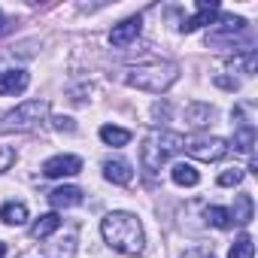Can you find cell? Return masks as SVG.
<instances>
[{
  "instance_id": "1",
  "label": "cell",
  "mask_w": 258,
  "mask_h": 258,
  "mask_svg": "<svg viewBox=\"0 0 258 258\" xmlns=\"http://www.w3.org/2000/svg\"><path fill=\"white\" fill-rule=\"evenodd\" d=\"M100 234L121 255H140L143 243H146L143 240V225L134 213H106L100 219Z\"/></svg>"
},
{
  "instance_id": "2",
  "label": "cell",
  "mask_w": 258,
  "mask_h": 258,
  "mask_svg": "<svg viewBox=\"0 0 258 258\" xmlns=\"http://www.w3.org/2000/svg\"><path fill=\"white\" fill-rule=\"evenodd\" d=\"M185 146V137L182 134H173V131H152L143 146H140V164L146 173H158L170 155H176L179 149Z\"/></svg>"
},
{
  "instance_id": "3",
  "label": "cell",
  "mask_w": 258,
  "mask_h": 258,
  "mask_svg": "<svg viewBox=\"0 0 258 258\" xmlns=\"http://www.w3.org/2000/svg\"><path fill=\"white\" fill-rule=\"evenodd\" d=\"M179 76V67L176 64H146V67H131V70H124L121 79L127 85H134V88H143V91H152V94H161L167 91Z\"/></svg>"
},
{
  "instance_id": "4",
  "label": "cell",
  "mask_w": 258,
  "mask_h": 258,
  "mask_svg": "<svg viewBox=\"0 0 258 258\" xmlns=\"http://www.w3.org/2000/svg\"><path fill=\"white\" fill-rule=\"evenodd\" d=\"M46 112H49L46 100H25L0 118V127L4 131H28V127H37L46 118Z\"/></svg>"
},
{
  "instance_id": "5",
  "label": "cell",
  "mask_w": 258,
  "mask_h": 258,
  "mask_svg": "<svg viewBox=\"0 0 258 258\" xmlns=\"http://www.w3.org/2000/svg\"><path fill=\"white\" fill-rule=\"evenodd\" d=\"M246 31V19L240 16H222L216 22V28L207 34V46H234L237 34Z\"/></svg>"
},
{
  "instance_id": "6",
  "label": "cell",
  "mask_w": 258,
  "mask_h": 258,
  "mask_svg": "<svg viewBox=\"0 0 258 258\" xmlns=\"http://www.w3.org/2000/svg\"><path fill=\"white\" fill-rule=\"evenodd\" d=\"M182 149L198 161H219L228 152V143L222 137H191V140H185Z\"/></svg>"
},
{
  "instance_id": "7",
  "label": "cell",
  "mask_w": 258,
  "mask_h": 258,
  "mask_svg": "<svg viewBox=\"0 0 258 258\" xmlns=\"http://www.w3.org/2000/svg\"><path fill=\"white\" fill-rule=\"evenodd\" d=\"M82 170V158L79 155H55L43 164V173L49 179H64V176H76Z\"/></svg>"
},
{
  "instance_id": "8",
  "label": "cell",
  "mask_w": 258,
  "mask_h": 258,
  "mask_svg": "<svg viewBox=\"0 0 258 258\" xmlns=\"http://www.w3.org/2000/svg\"><path fill=\"white\" fill-rule=\"evenodd\" d=\"M140 28H143V19H140V16H131V19H124V22L112 25V31H109V43H112L115 49H124V46H131V43L140 37Z\"/></svg>"
},
{
  "instance_id": "9",
  "label": "cell",
  "mask_w": 258,
  "mask_h": 258,
  "mask_svg": "<svg viewBox=\"0 0 258 258\" xmlns=\"http://www.w3.org/2000/svg\"><path fill=\"white\" fill-rule=\"evenodd\" d=\"M216 16H219V4H216V0H198V13H195L191 19H185V22L179 25V31H182V34H191V31L210 25Z\"/></svg>"
},
{
  "instance_id": "10",
  "label": "cell",
  "mask_w": 258,
  "mask_h": 258,
  "mask_svg": "<svg viewBox=\"0 0 258 258\" xmlns=\"http://www.w3.org/2000/svg\"><path fill=\"white\" fill-rule=\"evenodd\" d=\"M103 176L109 182H115V185H127L134 179V170H131V164H127L124 158H106L103 161Z\"/></svg>"
},
{
  "instance_id": "11",
  "label": "cell",
  "mask_w": 258,
  "mask_h": 258,
  "mask_svg": "<svg viewBox=\"0 0 258 258\" xmlns=\"http://www.w3.org/2000/svg\"><path fill=\"white\" fill-rule=\"evenodd\" d=\"M31 85V76L25 70H7L0 73V94H22Z\"/></svg>"
},
{
  "instance_id": "12",
  "label": "cell",
  "mask_w": 258,
  "mask_h": 258,
  "mask_svg": "<svg viewBox=\"0 0 258 258\" xmlns=\"http://www.w3.org/2000/svg\"><path fill=\"white\" fill-rule=\"evenodd\" d=\"M79 201H82V188H76V185H61V188L49 191V204H52L55 210H64V207H76Z\"/></svg>"
},
{
  "instance_id": "13",
  "label": "cell",
  "mask_w": 258,
  "mask_h": 258,
  "mask_svg": "<svg viewBox=\"0 0 258 258\" xmlns=\"http://www.w3.org/2000/svg\"><path fill=\"white\" fill-rule=\"evenodd\" d=\"M0 222H4V225H25L28 222V204L7 201L4 207H0Z\"/></svg>"
},
{
  "instance_id": "14",
  "label": "cell",
  "mask_w": 258,
  "mask_h": 258,
  "mask_svg": "<svg viewBox=\"0 0 258 258\" xmlns=\"http://www.w3.org/2000/svg\"><path fill=\"white\" fill-rule=\"evenodd\" d=\"M58 228H61V216H58V213H46V216H40V219L31 225V237L46 240V237H52Z\"/></svg>"
},
{
  "instance_id": "15",
  "label": "cell",
  "mask_w": 258,
  "mask_h": 258,
  "mask_svg": "<svg viewBox=\"0 0 258 258\" xmlns=\"http://www.w3.org/2000/svg\"><path fill=\"white\" fill-rule=\"evenodd\" d=\"M170 179H173L176 185H182V188H191V185H198V182H201V173H198L191 164L179 161V164H173V167H170Z\"/></svg>"
},
{
  "instance_id": "16",
  "label": "cell",
  "mask_w": 258,
  "mask_h": 258,
  "mask_svg": "<svg viewBox=\"0 0 258 258\" xmlns=\"http://www.w3.org/2000/svg\"><path fill=\"white\" fill-rule=\"evenodd\" d=\"M100 140L106 143V146H127L131 143V131H127V127H115V124H103L100 127Z\"/></svg>"
},
{
  "instance_id": "17",
  "label": "cell",
  "mask_w": 258,
  "mask_h": 258,
  "mask_svg": "<svg viewBox=\"0 0 258 258\" xmlns=\"http://www.w3.org/2000/svg\"><path fill=\"white\" fill-rule=\"evenodd\" d=\"M252 213H255L252 198H249V195H237L234 210H231V222H237V225H249V222H252Z\"/></svg>"
},
{
  "instance_id": "18",
  "label": "cell",
  "mask_w": 258,
  "mask_h": 258,
  "mask_svg": "<svg viewBox=\"0 0 258 258\" xmlns=\"http://www.w3.org/2000/svg\"><path fill=\"white\" fill-rule=\"evenodd\" d=\"M252 146H255V127H252V124H243L240 131L234 134V152L252 155Z\"/></svg>"
},
{
  "instance_id": "19",
  "label": "cell",
  "mask_w": 258,
  "mask_h": 258,
  "mask_svg": "<svg viewBox=\"0 0 258 258\" xmlns=\"http://www.w3.org/2000/svg\"><path fill=\"white\" fill-rule=\"evenodd\" d=\"M185 115H188V124L204 127V124H210V118H213V106H210V103H191V106L185 109Z\"/></svg>"
},
{
  "instance_id": "20",
  "label": "cell",
  "mask_w": 258,
  "mask_h": 258,
  "mask_svg": "<svg viewBox=\"0 0 258 258\" xmlns=\"http://www.w3.org/2000/svg\"><path fill=\"white\" fill-rule=\"evenodd\" d=\"M204 216H207V222H210L213 228H222V231L234 225V222H231V210H225V207H207Z\"/></svg>"
},
{
  "instance_id": "21",
  "label": "cell",
  "mask_w": 258,
  "mask_h": 258,
  "mask_svg": "<svg viewBox=\"0 0 258 258\" xmlns=\"http://www.w3.org/2000/svg\"><path fill=\"white\" fill-rule=\"evenodd\" d=\"M252 255H255V243H252V237H249V234L237 237V240H234V246L228 249V258H252Z\"/></svg>"
},
{
  "instance_id": "22",
  "label": "cell",
  "mask_w": 258,
  "mask_h": 258,
  "mask_svg": "<svg viewBox=\"0 0 258 258\" xmlns=\"http://www.w3.org/2000/svg\"><path fill=\"white\" fill-rule=\"evenodd\" d=\"M240 182H243V170L240 167H231V170L219 173V185L222 188H231V185H240Z\"/></svg>"
},
{
  "instance_id": "23",
  "label": "cell",
  "mask_w": 258,
  "mask_h": 258,
  "mask_svg": "<svg viewBox=\"0 0 258 258\" xmlns=\"http://www.w3.org/2000/svg\"><path fill=\"white\" fill-rule=\"evenodd\" d=\"M52 124L58 127V131H67V134H70V131H76V124H73V118H70V115H52Z\"/></svg>"
},
{
  "instance_id": "24",
  "label": "cell",
  "mask_w": 258,
  "mask_h": 258,
  "mask_svg": "<svg viewBox=\"0 0 258 258\" xmlns=\"http://www.w3.org/2000/svg\"><path fill=\"white\" fill-rule=\"evenodd\" d=\"M182 258H213V252L210 249H188Z\"/></svg>"
},
{
  "instance_id": "25",
  "label": "cell",
  "mask_w": 258,
  "mask_h": 258,
  "mask_svg": "<svg viewBox=\"0 0 258 258\" xmlns=\"http://www.w3.org/2000/svg\"><path fill=\"white\" fill-rule=\"evenodd\" d=\"M216 85H222V88H231V91H237V82H234V79H228V76H216Z\"/></svg>"
},
{
  "instance_id": "26",
  "label": "cell",
  "mask_w": 258,
  "mask_h": 258,
  "mask_svg": "<svg viewBox=\"0 0 258 258\" xmlns=\"http://www.w3.org/2000/svg\"><path fill=\"white\" fill-rule=\"evenodd\" d=\"M4 255H7V246H4V243H0V258H4Z\"/></svg>"
},
{
  "instance_id": "27",
  "label": "cell",
  "mask_w": 258,
  "mask_h": 258,
  "mask_svg": "<svg viewBox=\"0 0 258 258\" xmlns=\"http://www.w3.org/2000/svg\"><path fill=\"white\" fill-rule=\"evenodd\" d=\"M0 31H4V13H0Z\"/></svg>"
}]
</instances>
